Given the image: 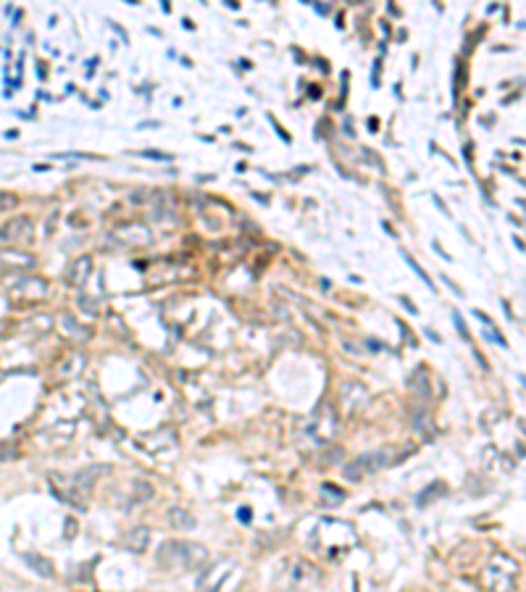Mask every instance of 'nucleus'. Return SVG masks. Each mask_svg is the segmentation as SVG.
<instances>
[{
	"label": "nucleus",
	"mask_w": 526,
	"mask_h": 592,
	"mask_svg": "<svg viewBox=\"0 0 526 592\" xmlns=\"http://www.w3.org/2000/svg\"><path fill=\"white\" fill-rule=\"evenodd\" d=\"M29 232H32V221H29V219H24V216H19V219H13L11 224H6V227L0 229V239H11V242H19V239H24Z\"/></svg>",
	"instance_id": "f257e3e1"
},
{
	"label": "nucleus",
	"mask_w": 526,
	"mask_h": 592,
	"mask_svg": "<svg viewBox=\"0 0 526 592\" xmlns=\"http://www.w3.org/2000/svg\"><path fill=\"white\" fill-rule=\"evenodd\" d=\"M24 561L29 564V566L37 568V574H42V577H53V564L51 561H45L42 555H26Z\"/></svg>",
	"instance_id": "f03ea898"
},
{
	"label": "nucleus",
	"mask_w": 526,
	"mask_h": 592,
	"mask_svg": "<svg viewBox=\"0 0 526 592\" xmlns=\"http://www.w3.org/2000/svg\"><path fill=\"white\" fill-rule=\"evenodd\" d=\"M87 271H90V258L85 255V258H79L76 266L71 269V282H74V285H82L85 277H87Z\"/></svg>",
	"instance_id": "7ed1b4c3"
},
{
	"label": "nucleus",
	"mask_w": 526,
	"mask_h": 592,
	"mask_svg": "<svg viewBox=\"0 0 526 592\" xmlns=\"http://www.w3.org/2000/svg\"><path fill=\"white\" fill-rule=\"evenodd\" d=\"M402 258H405V264L411 266V269H414V271H416V274H418V277L424 279L426 285H432V277H426V271H424V269H421V266L416 264L414 258H411V255H408V253H405V251H402Z\"/></svg>",
	"instance_id": "20e7f679"
},
{
	"label": "nucleus",
	"mask_w": 526,
	"mask_h": 592,
	"mask_svg": "<svg viewBox=\"0 0 526 592\" xmlns=\"http://www.w3.org/2000/svg\"><path fill=\"white\" fill-rule=\"evenodd\" d=\"M171 521H174V524H179V521H182L187 530H192V527H195V521H192L189 516H185L182 511H174V514H171Z\"/></svg>",
	"instance_id": "39448f33"
},
{
	"label": "nucleus",
	"mask_w": 526,
	"mask_h": 592,
	"mask_svg": "<svg viewBox=\"0 0 526 592\" xmlns=\"http://www.w3.org/2000/svg\"><path fill=\"white\" fill-rule=\"evenodd\" d=\"M452 319H455V324H458V329H461V335H464V337H468V335H466L464 321H461V314H452Z\"/></svg>",
	"instance_id": "423d86ee"
}]
</instances>
